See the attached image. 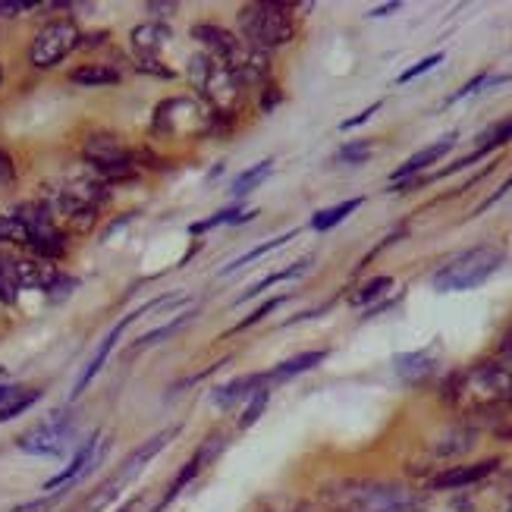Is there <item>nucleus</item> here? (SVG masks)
Segmentation results:
<instances>
[{
	"mask_svg": "<svg viewBox=\"0 0 512 512\" xmlns=\"http://www.w3.org/2000/svg\"><path fill=\"white\" fill-rule=\"evenodd\" d=\"M327 512H421L428 497L406 484L381 478H337L318 487Z\"/></svg>",
	"mask_w": 512,
	"mask_h": 512,
	"instance_id": "1",
	"label": "nucleus"
},
{
	"mask_svg": "<svg viewBox=\"0 0 512 512\" xmlns=\"http://www.w3.org/2000/svg\"><path fill=\"white\" fill-rule=\"evenodd\" d=\"M459 412H491L512 403V362H478L459 371L443 390Z\"/></svg>",
	"mask_w": 512,
	"mask_h": 512,
	"instance_id": "2",
	"label": "nucleus"
},
{
	"mask_svg": "<svg viewBox=\"0 0 512 512\" xmlns=\"http://www.w3.org/2000/svg\"><path fill=\"white\" fill-rule=\"evenodd\" d=\"M189 76L198 85V95H202V104L211 110V114L220 123H233V117L242 110V101H246V85L236 79V73L224 60L217 57H195L189 66Z\"/></svg>",
	"mask_w": 512,
	"mask_h": 512,
	"instance_id": "3",
	"label": "nucleus"
},
{
	"mask_svg": "<svg viewBox=\"0 0 512 512\" xmlns=\"http://www.w3.org/2000/svg\"><path fill=\"white\" fill-rule=\"evenodd\" d=\"M506 261V249L494 246V242H484L469 252H459L434 274V289L440 293H465V289H478L481 283L491 280Z\"/></svg>",
	"mask_w": 512,
	"mask_h": 512,
	"instance_id": "4",
	"label": "nucleus"
},
{
	"mask_svg": "<svg viewBox=\"0 0 512 512\" xmlns=\"http://www.w3.org/2000/svg\"><path fill=\"white\" fill-rule=\"evenodd\" d=\"M293 4H246L239 10V38L258 51H274L283 48L296 38V22H293Z\"/></svg>",
	"mask_w": 512,
	"mask_h": 512,
	"instance_id": "5",
	"label": "nucleus"
},
{
	"mask_svg": "<svg viewBox=\"0 0 512 512\" xmlns=\"http://www.w3.org/2000/svg\"><path fill=\"white\" fill-rule=\"evenodd\" d=\"M227 123H220L202 98H170L154 110V136L161 139H205L211 132H220Z\"/></svg>",
	"mask_w": 512,
	"mask_h": 512,
	"instance_id": "6",
	"label": "nucleus"
},
{
	"mask_svg": "<svg viewBox=\"0 0 512 512\" xmlns=\"http://www.w3.org/2000/svg\"><path fill=\"white\" fill-rule=\"evenodd\" d=\"M82 158L85 164L95 170L101 183H123L132 180L139 173V154L132 151L120 136L114 132H92L82 145Z\"/></svg>",
	"mask_w": 512,
	"mask_h": 512,
	"instance_id": "7",
	"label": "nucleus"
},
{
	"mask_svg": "<svg viewBox=\"0 0 512 512\" xmlns=\"http://www.w3.org/2000/svg\"><path fill=\"white\" fill-rule=\"evenodd\" d=\"M82 44V32L73 19H51L48 26H41L38 35L32 38L29 48V63L35 70H54Z\"/></svg>",
	"mask_w": 512,
	"mask_h": 512,
	"instance_id": "8",
	"label": "nucleus"
},
{
	"mask_svg": "<svg viewBox=\"0 0 512 512\" xmlns=\"http://www.w3.org/2000/svg\"><path fill=\"white\" fill-rule=\"evenodd\" d=\"M16 214L29 230V249L35 252L38 261H60L66 255V249H70V236L54 224V217L38 202L22 205Z\"/></svg>",
	"mask_w": 512,
	"mask_h": 512,
	"instance_id": "9",
	"label": "nucleus"
},
{
	"mask_svg": "<svg viewBox=\"0 0 512 512\" xmlns=\"http://www.w3.org/2000/svg\"><path fill=\"white\" fill-rule=\"evenodd\" d=\"M70 431H73V415L70 412H51L48 421H41L38 428L22 434L16 440V447L22 453H32V456H57V453H63L66 443H70Z\"/></svg>",
	"mask_w": 512,
	"mask_h": 512,
	"instance_id": "10",
	"label": "nucleus"
},
{
	"mask_svg": "<svg viewBox=\"0 0 512 512\" xmlns=\"http://www.w3.org/2000/svg\"><path fill=\"white\" fill-rule=\"evenodd\" d=\"M161 302H167V299H154V302H148V305H142V308H136V311H129V315L114 327V330H110L107 333V337H104V343L98 346V352L92 355V362H88L85 365V371L79 374V381H76V387H73V399H79L85 390H88V384H92L95 381V377H98V371L104 368V362H107V355L110 352H114V346H117V340H120V333L132 324V321H136L139 315H145V311H151V308H158Z\"/></svg>",
	"mask_w": 512,
	"mask_h": 512,
	"instance_id": "11",
	"label": "nucleus"
},
{
	"mask_svg": "<svg viewBox=\"0 0 512 512\" xmlns=\"http://www.w3.org/2000/svg\"><path fill=\"white\" fill-rule=\"evenodd\" d=\"M224 63L230 66V70L236 73V79L246 88L249 85H261V82L271 79V57H267L264 51H258V48H249V44L242 41V38H239L233 54Z\"/></svg>",
	"mask_w": 512,
	"mask_h": 512,
	"instance_id": "12",
	"label": "nucleus"
},
{
	"mask_svg": "<svg viewBox=\"0 0 512 512\" xmlns=\"http://www.w3.org/2000/svg\"><path fill=\"white\" fill-rule=\"evenodd\" d=\"M497 465H500V459H481L472 465H450V469H443L431 478V491H462V487L478 484L487 475H494Z\"/></svg>",
	"mask_w": 512,
	"mask_h": 512,
	"instance_id": "13",
	"label": "nucleus"
},
{
	"mask_svg": "<svg viewBox=\"0 0 512 512\" xmlns=\"http://www.w3.org/2000/svg\"><path fill=\"white\" fill-rule=\"evenodd\" d=\"M176 434H180V425H173V428H167V431H161V434H154L151 440H145L142 443V447L139 450H132L126 459H123V465H120V469H117V475H114V481L123 487V484H129L132 478H136V475H142V469H145V465L154 459V456H158L164 447H167V443L176 437Z\"/></svg>",
	"mask_w": 512,
	"mask_h": 512,
	"instance_id": "14",
	"label": "nucleus"
},
{
	"mask_svg": "<svg viewBox=\"0 0 512 512\" xmlns=\"http://www.w3.org/2000/svg\"><path fill=\"white\" fill-rule=\"evenodd\" d=\"M101 434L95 431L92 437H88L82 447L76 450V456L70 459V465L60 472V475H54L51 481H44V491L48 494H54V491H63V487H70V484H76L88 469H92V462L98 459V447H101V440H98Z\"/></svg>",
	"mask_w": 512,
	"mask_h": 512,
	"instance_id": "15",
	"label": "nucleus"
},
{
	"mask_svg": "<svg viewBox=\"0 0 512 512\" xmlns=\"http://www.w3.org/2000/svg\"><path fill=\"white\" fill-rule=\"evenodd\" d=\"M453 145H456V132H447L443 139H437L434 145H428V148H421V151H415L412 158L403 164V167H396L393 170V176H390V183H403V180H415V176L421 173V170H428L431 164H437L440 158H447V154L453 151Z\"/></svg>",
	"mask_w": 512,
	"mask_h": 512,
	"instance_id": "16",
	"label": "nucleus"
},
{
	"mask_svg": "<svg viewBox=\"0 0 512 512\" xmlns=\"http://www.w3.org/2000/svg\"><path fill=\"white\" fill-rule=\"evenodd\" d=\"M192 38L202 44L208 57H217V60H227L239 44V35L227 32L224 26H214V22H198V26H192Z\"/></svg>",
	"mask_w": 512,
	"mask_h": 512,
	"instance_id": "17",
	"label": "nucleus"
},
{
	"mask_svg": "<svg viewBox=\"0 0 512 512\" xmlns=\"http://www.w3.org/2000/svg\"><path fill=\"white\" fill-rule=\"evenodd\" d=\"M132 51L139 54V60H158V54L170 44V29L161 22H145V26L132 29Z\"/></svg>",
	"mask_w": 512,
	"mask_h": 512,
	"instance_id": "18",
	"label": "nucleus"
},
{
	"mask_svg": "<svg viewBox=\"0 0 512 512\" xmlns=\"http://www.w3.org/2000/svg\"><path fill=\"white\" fill-rule=\"evenodd\" d=\"M393 368H396V374L403 377L406 384H418V381H425L428 374H434L437 359H434V352H428V349H421V352H406V355H396V359H393Z\"/></svg>",
	"mask_w": 512,
	"mask_h": 512,
	"instance_id": "19",
	"label": "nucleus"
},
{
	"mask_svg": "<svg viewBox=\"0 0 512 512\" xmlns=\"http://www.w3.org/2000/svg\"><path fill=\"white\" fill-rule=\"evenodd\" d=\"M267 381V374H246V377H236V381H230V384H224V387H217L214 393H211V399L220 406V409H230V406H236L239 399H249L261 384Z\"/></svg>",
	"mask_w": 512,
	"mask_h": 512,
	"instance_id": "20",
	"label": "nucleus"
},
{
	"mask_svg": "<svg viewBox=\"0 0 512 512\" xmlns=\"http://www.w3.org/2000/svg\"><path fill=\"white\" fill-rule=\"evenodd\" d=\"M73 85L82 88H104V85H117L120 82V70L117 66H107V63H85L79 70L70 73Z\"/></svg>",
	"mask_w": 512,
	"mask_h": 512,
	"instance_id": "21",
	"label": "nucleus"
},
{
	"mask_svg": "<svg viewBox=\"0 0 512 512\" xmlns=\"http://www.w3.org/2000/svg\"><path fill=\"white\" fill-rule=\"evenodd\" d=\"M324 359H327V349H311V352H302V355H296V359H286L283 365H277L271 374H267V381H289V377L305 374V371H311L315 365H321Z\"/></svg>",
	"mask_w": 512,
	"mask_h": 512,
	"instance_id": "22",
	"label": "nucleus"
},
{
	"mask_svg": "<svg viewBox=\"0 0 512 512\" xmlns=\"http://www.w3.org/2000/svg\"><path fill=\"white\" fill-rule=\"evenodd\" d=\"M362 205H365V198H346V202H340V205L324 208V211H318L315 217H311V230L327 233V230H333L337 224H343V220H346L352 211H359Z\"/></svg>",
	"mask_w": 512,
	"mask_h": 512,
	"instance_id": "23",
	"label": "nucleus"
},
{
	"mask_svg": "<svg viewBox=\"0 0 512 512\" xmlns=\"http://www.w3.org/2000/svg\"><path fill=\"white\" fill-rule=\"evenodd\" d=\"M308 264H311V258H302V261H296V264L283 267V271H277V274H271V277L258 280V283L249 289V293H242V296H239V302H246V299H252V296H258V293H264V289H271L274 283H283V280H293V277L305 274V271H308Z\"/></svg>",
	"mask_w": 512,
	"mask_h": 512,
	"instance_id": "24",
	"label": "nucleus"
},
{
	"mask_svg": "<svg viewBox=\"0 0 512 512\" xmlns=\"http://www.w3.org/2000/svg\"><path fill=\"white\" fill-rule=\"evenodd\" d=\"M0 246H29V230L19 214H0Z\"/></svg>",
	"mask_w": 512,
	"mask_h": 512,
	"instance_id": "25",
	"label": "nucleus"
},
{
	"mask_svg": "<svg viewBox=\"0 0 512 512\" xmlns=\"http://www.w3.org/2000/svg\"><path fill=\"white\" fill-rule=\"evenodd\" d=\"M271 170H274V161H258L255 167H249L246 173H239V176H236L233 186H230V192H233V195H249Z\"/></svg>",
	"mask_w": 512,
	"mask_h": 512,
	"instance_id": "26",
	"label": "nucleus"
},
{
	"mask_svg": "<svg viewBox=\"0 0 512 512\" xmlns=\"http://www.w3.org/2000/svg\"><path fill=\"white\" fill-rule=\"evenodd\" d=\"M267 403H271V390H267V387H258V390L249 396V406L242 409V415H239V428H252L255 421L267 412Z\"/></svg>",
	"mask_w": 512,
	"mask_h": 512,
	"instance_id": "27",
	"label": "nucleus"
},
{
	"mask_svg": "<svg viewBox=\"0 0 512 512\" xmlns=\"http://www.w3.org/2000/svg\"><path fill=\"white\" fill-rule=\"evenodd\" d=\"M252 512H318V509L296 497H264Z\"/></svg>",
	"mask_w": 512,
	"mask_h": 512,
	"instance_id": "28",
	"label": "nucleus"
},
{
	"mask_svg": "<svg viewBox=\"0 0 512 512\" xmlns=\"http://www.w3.org/2000/svg\"><path fill=\"white\" fill-rule=\"evenodd\" d=\"M192 321V315H180L176 321H170V324H164V327H158V330H151V333H145V337H139V343H132L129 346V352H139V349H148V346H154V343H161V340H167V337H173L176 330L180 327H186Z\"/></svg>",
	"mask_w": 512,
	"mask_h": 512,
	"instance_id": "29",
	"label": "nucleus"
},
{
	"mask_svg": "<svg viewBox=\"0 0 512 512\" xmlns=\"http://www.w3.org/2000/svg\"><path fill=\"white\" fill-rule=\"evenodd\" d=\"M255 217V211H236V208H230V211H217L214 217H208V220H202V224H192L189 227V233L192 236H198V233H205V230H211V227H220V224H242V220H252Z\"/></svg>",
	"mask_w": 512,
	"mask_h": 512,
	"instance_id": "30",
	"label": "nucleus"
},
{
	"mask_svg": "<svg viewBox=\"0 0 512 512\" xmlns=\"http://www.w3.org/2000/svg\"><path fill=\"white\" fill-rule=\"evenodd\" d=\"M289 239H296V230L293 233H283V236H277V239H271V242H261V246H255L252 252H246L242 258H236L224 274H233V271H239L242 264H249V261H255V258H261V255H267V252H274V249H280V246H286Z\"/></svg>",
	"mask_w": 512,
	"mask_h": 512,
	"instance_id": "31",
	"label": "nucleus"
},
{
	"mask_svg": "<svg viewBox=\"0 0 512 512\" xmlns=\"http://www.w3.org/2000/svg\"><path fill=\"white\" fill-rule=\"evenodd\" d=\"M41 399V390H32V393H19L16 399H10V403L0 409V425H4V421H13L16 415H22L26 409H32L35 403Z\"/></svg>",
	"mask_w": 512,
	"mask_h": 512,
	"instance_id": "32",
	"label": "nucleus"
},
{
	"mask_svg": "<svg viewBox=\"0 0 512 512\" xmlns=\"http://www.w3.org/2000/svg\"><path fill=\"white\" fill-rule=\"evenodd\" d=\"M393 286V280L390 277H374V280H368L359 293L352 296V305H365V302H374V299H381L387 289Z\"/></svg>",
	"mask_w": 512,
	"mask_h": 512,
	"instance_id": "33",
	"label": "nucleus"
},
{
	"mask_svg": "<svg viewBox=\"0 0 512 512\" xmlns=\"http://www.w3.org/2000/svg\"><path fill=\"white\" fill-rule=\"evenodd\" d=\"M371 151H374L371 142H349V145H343L337 151V161H343V164H365L371 158Z\"/></svg>",
	"mask_w": 512,
	"mask_h": 512,
	"instance_id": "34",
	"label": "nucleus"
},
{
	"mask_svg": "<svg viewBox=\"0 0 512 512\" xmlns=\"http://www.w3.org/2000/svg\"><path fill=\"white\" fill-rule=\"evenodd\" d=\"M437 63H443V54H431V57H425V60H418L415 66H409V70L403 73V76H399L396 82L399 85H406V82H412V79H418L421 73H428V70H434V66Z\"/></svg>",
	"mask_w": 512,
	"mask_h": 512,
	"instance_id": "35",
	"label": "nucleus"
},
{
	"mask_svg": "<svg viewBox=\"0 0 512 512\" xmlns=\"http://www.w3.org/2000/svg\"><path fill=\"white\" fill-rule=\"evenodd\" d=\"M509 139H512V120H506V123H500L497 129L487 132L484 142H481V148H484V151H494L497 145H506Z\"/></svg>",
	"mask_w": 512,
	"mask_h": 512,
	"instance_id": "36",
	"label": "nucleus"
},
{
	"mask_svg": "<svg viewBox=\"0 0 512 512\" xmlns=\"http://www.w3.org/2000/svg\"><path fill=\"white\" fill-rule=\"evenodd\" d=\"M280 305H283V296H280V299H271V302H264L261 308H255V315L242 318V321H239V324L233 327V333H239V330H249L252 324H258L261 318H267V315H271V311H274V308H280Z\"/></svg>",
	"mask_w": 512,
	"mask_h": 512,
	"instance_id": "37",
	"label": "nucleus"
},
{
	"mask_svg": "<svg viewBox=\"0 0 512 512\" xmlns=\"http://www.w3.org/2000/svg\"><path fill=\"white\" fill-rule=\"evenodd\" d=\"M16 183V164H13V154L0 148V186H13Z\"/></svg>",
	"mask_w": 512,
	"mask_h": 512,
	"instance_id": "38",
	"label": "nucleus"
},
{
	"mask_svg": "<svg viewBox=\"0 0 512 512\" xmlns=\"http://www.w3.org/2000/svg\"><path fill=\"white\" fill-rule=\"evenodd\" d=\"M377 110H381V101H374L371 107H365V110H362V114H359V117H352V120H343V123H340V129H343V132H349V129H355V126H362V123H368V120H371V117L377 114Z\"/></svg>",
	"mask_w": 512,
	"mask_h": 512,
	"instance_id": "39",
	"label": "nucleus"
},
{
	"mask_svg": "<svg viewBox=\"0 0 512 512\" xmlns=\"http://www.w3.org/2000/svg\"><path fill=\"white\" fill-rule=\"evenodd\" d=\"M484 79H487V73H481V76H475L472 82H465V85L459 88V92H456V95L450 98V104H453V101H462L465 95H475V92H481V88H484Z\"/></svg>",
	"mask_w": 512,
	"mask_h": 512,
	"instance_id": "40",
	"label": "nucleus"
},
{
	"mask_svg": "<svg viewBox=\"0 0 512 512\" xmlns=\"http://www.w3.org/2000/svg\"><path fill=\"white\" fill-rule=\"evenodd\" d=\"M57 503V497L51 494V497H44V500H35V503H26V506H16L13 512H48L51 506Z\"/></svg>",
	"mask_w": 512,
	"mask_h": 512,
	"instance_id": "41",
	"label": "nucleus"
},
{
	"mask_svg": "<svg viewBox=\"0 0 512 512\" xmlns=\"http://www.w3.org/2000/svg\"><path fill=\"white\" fill-rule=\"evenodd\" d=\"M35 4H26V0H7V4H0V16H19L22 10H32Z\"/></svg>",
	"mask_w": 512,
	"mask_h": 512,
	"instance_id": "42",
	"label": "nucleus"
},
{
	"mask_svg": "<svg viewBox=\"0 0 512 512\" xmlns=\"http://www.w3.org/2000/svg\"><path fill=\"white\" fill-rule=\"evenodd\" d=\"M0 302H16V286L13 283H7L4 277H0Z\"/></svg>",
	"mask_w": 512,
	"mask_h": 512,
	"instance_id": "43",
	"label": "nucleus"
},
{
	"mask_svg": "<svg viewBox=\"0 0 512 512\" xmlns=\"http://www.w3.org/2000/svg\"><path fill=\"white\" fill-rule=\"evenodd\" d=\"M22 390L19 387H13V384H0V403H7V399H16Z\"/></svg>",
	"mask_w": 512,
	"mask_h": 512,
	"instance_id": "44",
	"label": "nucleus"
},
{
	"mask_svg": "<svg viewBox=\"0 0 512 512\" xmlns=\"http://www.w3.org/2000/svg\"><path fill=\"white\" fill-rule=\"evenodd\" d=\"M500 352H503L506 359L512 362V327H509V330L503 333V340H500Z\"/></svg>",
	"mask_w": 512,
	"mask_h": 512,
	"instance_id": "45",
	"label": "nucleus"
},
{
	"mask_svg": "<svg viewBox=\"0 0 512 512\" xmlns=\"http://www.w3.org/2000/svg\"><path fill=\"white\" fill-rule=\"evenodd\" d=\"M403 4H384V7H377V10H371L368 16H387V13H396Z\"/></svg>",
	"mask_w": 512,
	"mask_h": 512,
	"instance_id": "46",
	"label": "nucleus"
},
{
	"mask_svg": "<svg viewBox=\"0 0 512 512\" xmlns=\"http://www.w3.org/2000/svg\"><path fill=\"white\" fill-rule=\"evenodd\" d=\"M0 79H4V70H0Z\"/></svg>",
	"mask_w": 512,
	"mask_h": 512,
	"instance_id": "47",
	"label": "nucleus"
}]
</instances>
